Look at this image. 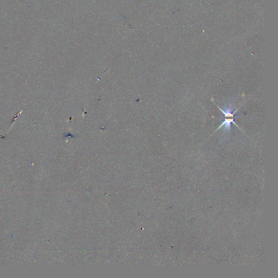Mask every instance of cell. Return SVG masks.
I'll return each mask as SVG.
<instances>
[{
  "mask_svg": "<svg viewBox=\"0 0 278 278\" xmlns=\"http://www.w3.org/2000/svg\"><path fill=\"white\" fill-rule=\"evenodd\" d=\"M217 107L220 109V110L222 113L224 114V116L225 118L224 119V121L222 123V124L219 127V129L220 128L223 126H224V130L225 131H229L230 129V126H231V123H232L234 125H237L235 124L234 122V113H232V109H231L230 107H228V108H225V110L222 109L221 108L217 105Z\"/></svg>",
  "mask_w": 278,
  "mask_h": 278,
  "instance_id": "cell-1",
  "label": "cell"
}]
</instances>
